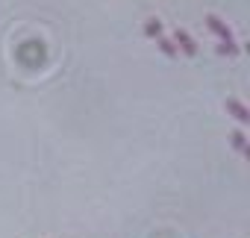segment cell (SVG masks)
<instances>
[{
	"instance_id": "2",
	"label": "cell",
	"mask_w": 250,
	"mask_h": 238,
	"mask_svg": "<svg viewBox=\"0 0 250 238\" xmlns=\"http://www.w3.org/2000/svg\"><path fill=\"white\" fill-rule=\"evenodd\" d=\"M227 112H229V115L235 118L238 124H250V109H247V106H244L241 100L229 97V100H227Z\"/></svg>"
},
{
	"instance_id": "5",
	"label": "cell",
	"mask_w": 250,
	"mask_h": 238,
	"mask_svg": "<svg viewBox=\"0 0 250 238\" xmlns=\"http://www.w3.org/2000/svg\"><path fill=\"white\" fill-rule=\"evenodd\" d=\"M156 44H159V50H162L165 56H180V50H177V44H174L171 39L162 36V39H156Z\"/></svg>"
},
{
	"instance_id": "7",
	"label": "cell",
	"mask_w": 250,
	"mask_h": 238,
	"mask_svg": "<svg viewBox=\"0 0 250 238\" xmlns=\"http://www.w3.org/2000/svg\"><path fill=\"white\" fill-rule=\"evenodd\" d=\"M218 53H221V56H238L241 47H238L235 41H229V44H218Z\"/></svg>"
},
{
	"instance_id": "6",
	"label": "cell",
	"mask_w": 250,
	"mask_h": 238,
	"mask_svg": "<svg viewBox=\"0 0 250 238\" xmlns=\"http://www.w3.org/2000/svg\"><path fill=\"white\" fill-rule=\"evenodd\" d=\"M229 141H232V147H235L238 153H244V156H247V141H244V133H241V130H235V133L229 136Z\"/></svg>"
},
{
	"instance_id": "3",
	"label": "cell",
	"mask_w": 250,
	"mask_h": 238,
	"mask_svg": "<svg viewBox=\"0 0 250 238\" xmlns=\"http://www.w3.org/2000/svg\"><path fill=\"white\" fill-rule=\"evenodd\" d=\"M174 44H177V50L183 47L186 56H194V53H197V44H194V39H191L186 30H174Z\"/></svg>"
},
{
	"instance_id": "1",
	"label": "cell",
	"mask_w": 250,
	"mask_h": 238,
	"mask_svg": "<svg viewBox=\"0 0 250 238\" xmlns=\"http://www.w3.org/2000/svg\"><path fill=\"white\" fill-rule=\"evenodd\" d=\"M206 27H209V30H212V33H215V36L221 39V44H229V41H232V33H229V27H227V24H224L221 18L209 15V18H206Z\"/></svg>"
},
{
	"instance_id": "4",
	"label": "cell",
	"mask_w": 250,
	"mask_h": 238,
	"mask_svg": "<svg viewBox=\"0 0 250 238\" xmlns=\"http://www.w3.org/2000/svg\"><path fill=\"white\" fill-rule=\"evenodd\" d=\"M145 36H147V39H162V24H159V18H147V21H145Z\"/></svg>"
}]
</instances>
